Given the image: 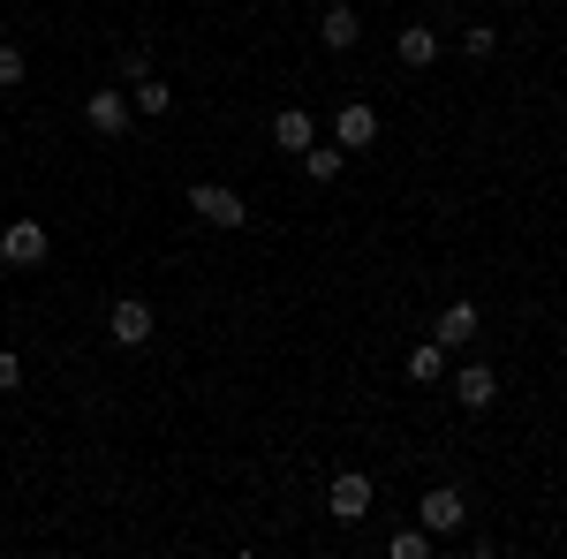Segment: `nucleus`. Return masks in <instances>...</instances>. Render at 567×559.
I'll return each instance as SVG.
<instances>
[{"label":"nucleus","mask_w":567,"mask_h":559,"mask_svg":"<svg viewBox=\"0 0 567 559\" xmlns=\"http://www.w3.org/2000/svg\"><path fill=\"white\" fill-rule=\"evenodd\" d=\"M182 205L205 219V227H227V235H243V227H250L243 189H227V182H189V189H182Z\"/></svg>","instance_id":"1"},{"label":"nucleus","mask_w":567,"mask_h":559,"mask_svg":"<svg viewBox=\"0 0 567 559\" xmlns=\"http://www.w3.org/2000/svg\"><path fill=\"white\" fill-rule=\"evenodd\" d=\"M416 521H424L432 537H462V529H470V499H462V484H432V491L416 499Z\"/></svg>","instance_id":"2"},{"label":"nucleus","mask_w":567,"mask_h":559,"mask_svg":"<svg viewBox=\"0 0 567 559\" xmlns=\"http://www.w3.org/2000/svg\"><path fill=\"white\" fill-rule=\"evenodd\" d=\"M371 507H379V491H371V476H363V469H341L333 484H326V515H333V521H363Z\"/></svg>","instance_id":"3"},{"label":"nucleus","mask_w":567,"mask_h":559,"mask_svg":"<svg viewBox=\"0 0 567 559\" xmlns=\"http://www.w3.org/2000/svg\"><path fill=\"white\" fill-rule=\"evenodd\" d=\"M45 250H53V242H45L39 219H8V227H0V265L31 272V265H45Z\"/></svg>","instance_id":"4"},{"label":"nucleus","mask_w":567,"mask_h":559,"mask_svg":"<svg viewBox=\"0 0 567 559\" xmlns=\"http://www.w3.org/2000/svg\"><path fill=\"white\" fill-rule=\"evenodd\" d=\"M130 114H136V106L122 99V84H99L84 99V130L91 136H130Z\"/></svg>","instance_id":"5"},{"label":"nucleus","mask_w":567,"mask_h":559,"mask_svg":"<svg viewBox=\"0 0 567 559\" xmlns=\"http://www.w3.org/2000/svg\"><path fill=\"white\" fill-rule=\"evenodd\" d=\"M106 333H114V348H144L152 333H159V318H152L144 296H122L114 310H106Z\"/></svg>","instance_id":"6"},{"label":"nucleus","mask_w":567,"mask_h":559,"mask_svg":"<svg viewBox=\"0 0 567 559\" xmlns=\"http://www.w3.org/2000/svg\"><path fill=\"white\" fill-rule=\"evenodd\" d=\"M333 144H341V152H371V144H379V114H371V106H363V99H349V106H341V114H333Z\"/></svg>","instance_id":"7"},{"label":"nucleus","mask_w":567,"mask_h":559,"mask_svg":"<svg viewBox=\"0 0 567 559\" xmlns=\"http://www.w3.org/2000/svg\"><path fill=\"white\" fill-rule=\"evenodd\" d=\"M477 333H484V310H477L470 296L446 302V310H439V325H432V341H446V348H470Z\"/></svg>","instance_id":"8"},{"label":"nucleus","mask_w":567,"mask_h":559,"mask_svg":"<svg viewBox=\"0 0 567 559\" xmlns=\"http://www.w3.org/2000/svg\"><path fill=\"white\" fill-rule=\"evenodd\" d=\"M272 144H280L288 159H303L310 144H318V122H310V106H280V114H272Z\"/></svg>","instance_id":"9"},{"label":"nucleus","mask_w":567,"mask_h":559,"mask_svg":"<svg viewBox=\"0 0 567 559\" xmlns=\"http://www.w3.org/2000/svg\"><path fill=\"white\" fill-rule=\"evenodd\" d=\"M446 386H454V401H462V408H477V416L492 408V401H499V379H492V363H462Z\"/></svg>","instance_id":"10"},{"label":"nucleus","mask_w":567,"mask_h":559,"mask_svg":"<svg viewBox=\"0 0 567 559\" xmlns=\"http://www.w3.org/2000/svg\"><path fill=\"white\" fill-rule=\"evenodd\" d=\"M318 39L333 45V53H349L363 39V15H355V0H326V15H318Z\"/></svg>","instance_id":"11"},{"label":"nucleus","mask_w":567,"mask_h":559,"mask_svg":"<svg viewBox=\"0 0 567 559\" xmlns=\"http://www.w3.org/2000/svg\"><path fill=\"white\" fill-rule=\"evenodd\" d=\"M393 53H401L409 69H432V61H439V31H432V23H401V39H393Z\"/></svg>","instance_id":"12"},{"label":"nucleus","mask_w":567,"mask_h":559,"mask_svg":"<svg viewBox=\"0 0 567 559\" xmlns=\"http://www.w3.org/2000/svg\"><path fill=\"white\" fill-rule=\"evenodd\" d=\"M409 379H416V386H439V379H446V341L424 333V341L409 348Z\"/></svg>","instance_id":"13"},{"label":"nucleus","mask_w":567,"mask_h":559,"mask_svg":"<svg viewBox=\"0 0 567 559\" xmlns=\"http://www.w3.org/2000/svg\"><path fill=\"white\" fill-rule=\"evenodd\" d=\"M341 167H349V152H341V144H310V152H303V174L318 182V189H326V182H341Z\"/></svg>","instance_id":"14"},{"label":"nucleus","mask_w":567,"mask_h":559,"mask_svg":"<svg viewBox=\"0 0 567 559\" xmlns=\"http://www.w3.org/2000/svg\"><path fill=\"white\" fill-rule=\"evenodd\" d=\"M386 552H393V559H432V529H424V521L393 529V537H386Z\"/></svg>","instance_id":"15"},{"label":"nucleus","mask_w":567,"mask_h":559,"mask_svg":"<svg viewBox=\"0 0 567 559\" xmlns=\"http://www.w3.org/2000/svg\"><path fill=\"white\" fill-rule=\"evenodd\" d=\"M130 106H136V114H167V106H175V91L159 84V76H136V84H130Z\"/></svg>","instance_id":"16"},{"label":"nucleus","mask_w":567,"mask_h":559,"mask_svg":"<svg viewBox=\"0 0 567 559\" xmlns=\"http://www.w3.org/2000/svg\"><path fill=\"white\" fill-rule=\"evenodd\" d=\"M23 76H31V53H23L16 39H0V91H16Z\"/></svg>","instance_id":"17"},{"label":"nucleus","mask_w":567,"mask_h":559,"mask_svg":"<svg viewBox=\"0 0 567 559\" xmlns=\"http://www.w3.org/2000/svg\"><path fill=\"white\" fill-rule=\"evenodd\" d=\"M462 53H470V61H492V53H499V31H492V23H470V31H462Z\"/></svg>","instance_id":"18"},{"label":"nucleus","mask_w":567,"mask_h":559,"mask_svg":"<svg viewBox=\"0 0 567 559\" xmlns=\"http://www.w3.org/2000/svg\"><path fill=\"white\" fill-rule=\"evenodd\" d=\"M136 76H152V53L144 45H122V84H136Z\"/></svg>","instance_id":"19"},{"label":"nucleus","mask_w":567,"mask_h":559,"mask_svg":"<svg viewBox=\"0 0 567 559\" xmlns=\"http://www.w3.org/2000/svg\"><path fill=\"white\" fill-rule=\"evenodd\" d=\"M23 386V355H16V348H0V393H16Z\"/></svg>","instance_id":"20"}]
</instances>
